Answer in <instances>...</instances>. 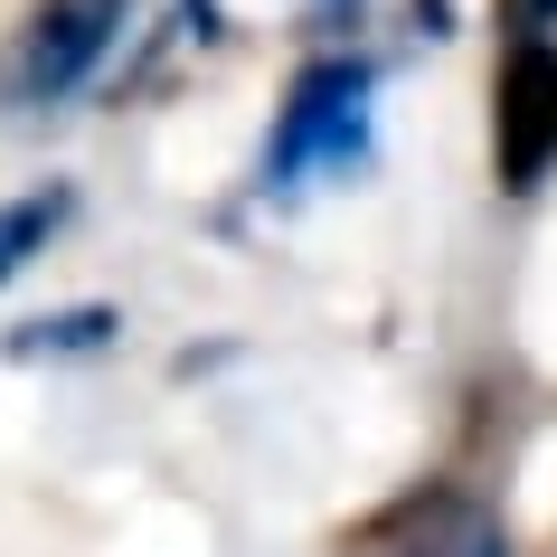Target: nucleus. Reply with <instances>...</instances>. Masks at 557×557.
<instances>
[{"label":"nucleus","mask_w":557,"mask_h":557,"mask_svg":"<svg viewBox=\"0 0 557 557\" xmlns=\"http://www.w3.org/2000/svg\"><path fill=\"white\" fill-rule=\"evenodd\" d=\"M369 151V58H312L264 133V189H294L302 171H350Z\"/></svg>","instance_id":"nucleus-1"},{"label":"nucleus","mask_w":557,"mask_h":557,"mask_svg":"<svg viewBox=\"0 0 557 557\" xmlns=\"http://www.w3.org/2000/svg\"><path fill=\"white\" fill-rule=\"evenodd\" d=\"M331 557H510V520L463 482H407L397 500L341 529Z\"/></svg>","instance_id":"nucleus-2"},{"label":"nucleus","mask_w":557,"mask_h":557,"mask_svg":"<svg viewBox=\"0 0 557 557\" xmlns=\"http://www.w3.org/2000/svg\"><path fill=\"white\" fill-rule=\"evenodd\" d=\"M123 10H133V0H29V20L10 38V66H0V95H10L20 114L66 104V95L104 66V48L123 38Z\"/></svg>","instance_id":"nucleus-3"},{"label":"nucleus","mask_w":557,"mask_h":557,"mask_svg":"<svg viewBox=\"0 0 557 557\" xmlns=\"http://www.w3.org/2000/svg\"><path fill=\"white\" fill-rule=\"evenodd\" d=\"M492 171L510 199H529L557 171V48L548 38H510L492 76Z\"/></svg>","instance_id":"nucleus-4"},{"label":"nucleus","mask_w":557,"mask_h":557,"mask_svg":"<svg viewBox=\"0 0 557 557\" xmlns=\"http://www.w3.org/2000/svg\"><path fill=\"white\" fill-rule=\"evenodd\" d=\"M76 218V189L48 180V189H20V199H0V284H20L38 256H48V236Z\"/></svg>","instance_id":"nucleus-5"},{"label":"nucleus","mask_w":557,"mask_h":557,"mask_svg":"<svg viewBox=\"0 0 557 557\" xmlns=\"http://www.w3.org/2000/svg\"><path fill=\"white\" fill-rule=\"evenodd\" d=\"M104 331H114V312H48V322H29L20 331V341H10V350L20 359H66V350H104Z\"/></svg>","instance_id":"nucleus-6"},{"label":"nucleus","mask_w":557,"mask_h":557,"mask_svg":"<svg viewBox=\"0 0 557 557\" xmlns=\"http://www.w3.org/2000/svg\"><path fill=\"white\" fill-rule=\"evenodd\" d=\"M500 20H510V38H548L557 29V0H500Z\"/></svg>","instance_id":"nucleus-7"}]
</instances>
